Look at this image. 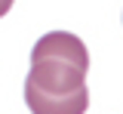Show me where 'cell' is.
<instances>
[{
  "instance_id": "7a4b0ae2",
  "label": "cell",
  "mask_w": 123,
  "mask_h": 114,
  "mask_svg": "<svg viewBox=\"0 0 123 114\" xmlns=\"http://www.w3.org/2000/svg\"><path fill=\"white\" fill-rule=\"evenodd\" d=\"M9 9H12V0H0V19L6 16V13H9Z\"/></svg>"
},
{
  "instance_id": "6da1fadb",
  "label": "cell",
  "mask_w": 123,
  "mask_h": 114,
  "mask_svg": "<svg viewBox=\"0 0 123 114\" xmlns=\"http://www.w3.org/2000/svg\"><path fill=\"white\" fill-rule=\"evenodd\" d=\"M86 71L89 52L77 34H43L31 49V71L25 80L31 114H83L89 108Z\"/></svg>"
}]
</instances>
